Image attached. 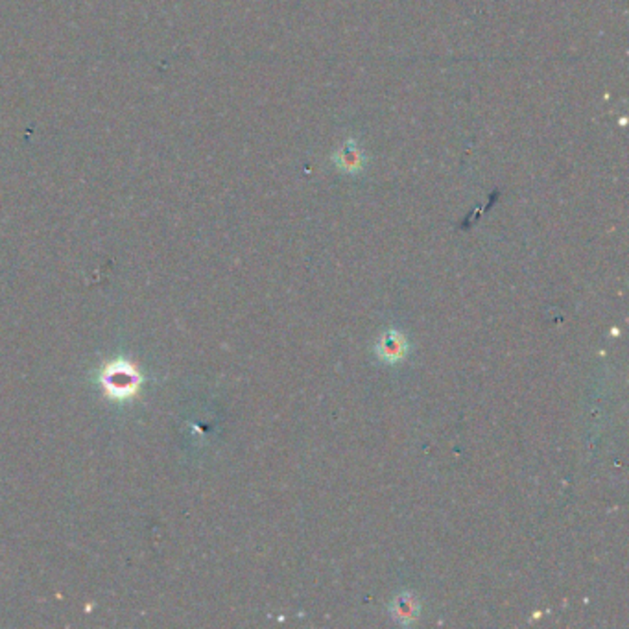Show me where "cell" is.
Segmentation results:
<instances>
[{"label":"cell","instance_id":"6da1fadb","mask_svg":"<svg viewBox=\"0 0 629 629\" xmlns=\"http://www.w3.org/2000/svg\"><path fill=\"white\" fill-rule=\"evenodd\" d=\"M98 384L105 397L124 403L139 393L142 386V375L135 364L124 358H117L102 366L98 373Z\"/></svg>","mask_w":629,"mask_h":629},{"label":"cell","instance_id":"7a4b0ae2","mask_svg":"<svg viewBox=\"0 0 629 629\" xmlns=\"http://www.w3.org/2000/svg\"><path fill=\"white\" fill-rule=\"evenodd\" d=\"M336 163H338L336 166L345 170V172H360L364 166L360 148H356L353 141H347L344 144V148L338 149V154H336Z\"/></svg>","mask_w":629,"mask_h":629},{"label":"cell","instance_id":"3957f363","mask_svg":"<svg viewBox=\"0 0 629 629\" xmlns=\"http://www.w3.org/2000/svg\"><path fill=\"white\" fill-rule=\"evenodd\" d=\"M381 354L382 358L386 360H398V358L404 354V342L401 336L393 334V336H388V338L382 339V345H381Z\"/></svg>","mask_w":629,"mask_h":629}]
</instances>
